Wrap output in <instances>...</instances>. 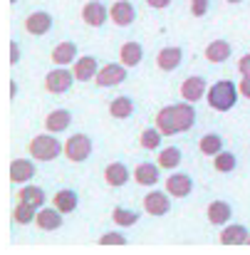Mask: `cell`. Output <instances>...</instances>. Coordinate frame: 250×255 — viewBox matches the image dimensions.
Returning a JSON list of instances; mask_svg holds the SVG:
<instances>
[{
  "label": "cell",
  "instance_id": "f546056e",
  "mask_svg": "<svg viewBox=\"0 0 250 255\" xmlns=\"http://www.w3.org/2000/svg\"><path fill=\"white\" fill-rule=\"evenodd\" d=\"M139 211H134V208H126V206H114L112 208V221L117 223V226H122V228H129V226H136L139 223Z\"/></svg>",
  "mask_w": 250,
  "mask_h": 255
},
{
  "label": "cell",
  "instance_id": "7bdbcfd3",
  "mask_svg": "<svg viewBox=\"0 0 250 255\" xmlns=\"http://www.w3.org/2000/svg\"><path fill=\"white\" fill-rule=\"evenodd\" d=\"M248 246H250V241H248Z\"/></svg>",
  "mask_w": 250,
  "mask_h": 255
},
{
  "label": "cell",
  "instance_id": "d590c367",
  "mask_svg": "<svg viewBox=\"0 0 250 255\" xmlns=\"http://www.w3.org/2000/svg\"><path fill=\"white\" fill-rule=\"evenodd\" d=\"M238 72L243 77H250V52H246L241 60H238Z\"/></svg>",
  "mask_w": 250,
  "mask_h": 255
},
{
  "label": "cell",
  "instance_id": "4fadbf2b",
  "mask_svg": "<svg viewBox=\"0 0 250 255\" xmlns=\"http://www.w3.org/2000/svg\"><path fill=\"white\" fill-rule=\"evenodd\" d=\"M171 193H164V191H149L146 196H144V211L149 213V216H166L168 211H171V198H168Z\"/></svg>",
  "mask_w": 250,
  "mask_h": 255
},
{
  "label": "cell",
  "instance_id": "9a60e30c",
  "mask_svg": "<svg viewBox=\"0 0 250 255\" xmlns=\"http://www.w3.org/2000/svg\"><path fill=\"white\" fill-rule=\"evenodd\" d=\"M206 218H208L211 226H221V228H223V226L231 223V218H233V208H231L228 201H211L208 208H206Z\"/></svg>",
  "mask_w": 250,
  "mask_h": 255
},
{
  "label": "cell",
  "instance_id": "83f0119b",
  "mask_svg": "<svg viewBox=\"0 0 250 255\" xmlns=\"http://www.w3.org/2000/svg\"><path fill=\"white\" fill-rule=\"evenodd\" d=\"M164 136H166V134H164L159 127H146V129L141 131V136H139V144H141V149H146V151H159Z\"/></svg>",
  "mask_w": 250,
  "mask_h": 255
},
{
  "label": "cell",
  "instance_id": "4316f807",
  "mask_svg": "<svg viewBox=\"0 0 250 255\" xmlns=\"http://www.w3.org/2000/svg\"><path fill=\"white\" fill-rule=\"evenodd\" d=\"M134 99L129 97V94H122V97H114L112 99V104H109V114L114 117V119H129L131 114H134Z\"/></svg>",
  "mask_w": 250,
  "mask_h": 255
},
{
  "label": "cell",
  "instance_id": "1f68e13d",
  "mask_svg": "<svg viewBox=\"0 0 250 255\" xmlns=\"http://www.w3.org/2000/svg\"><path fill=\"white\" fill-rule=\"evenodd\" d=\"M37 211H40V208H35V206H30V203H25V201H17L15 208H12V221L20 223V226H27V223H32V221L37 218Z\"/></svg>",
  "mask_w": 250,
  "mask_h": 255
},
{
  "label": "cell",
  "instance_id": "30bf717a",
  "mask_svg": "<svg viewBox=\"0 0 250 255\" xmlns=\"http://www.w3.org/2000/svg\"><path fill=\"white\" fill-rule=\"evenodd\" d=\"M206 94H208V82L201 77V75H193V77H186L183 82H181V99H186V102H201V99H206Z\"/></svg>",
  "mask_w": 250,
  "mask_h": 255
},
{
  "label": "cell",
  "instance_id": "60d3db41",
  "mask_svg": "<svg viewBox=\"0 0 250 255\" xmlns=\"http://www.w3.org/2000/svg\"><path fill=\"white\" fill-rule=\"evenodd\" d=\"M226 2H231V5H238V2H243V0H226Z\"/></svg>",
  "mask_w": 250,
  "mask_h": 255
},
{
  "label": "cell",
  "instance_id": "f1b7e54d",
  "mask_svg": "<svg viewBox=\"0 0 250 255\" xmlns=\"http://www.w3.org/2000/svg\"><path fill=\"white\" fill-rule=\"evenodd\" d=\"M198 149H201V154H206V156H216V154L223 151V136H221L218 131H208V134L201 136Z\"/></svg>",
  "mask_w": 250,
  "mask_h": 255
},
{
  "label": "cell",
  "instance_id": "d4e9b609",
  "mask_svg": "<svg viewBox=\"0 0 250 255\" xmlns=\"http://www.w3.org/2000/svg\"><path fill=\"white\" fill-rule=\"evenodd\" d=\"M52 206L60 208L62 213H75L77 206H80V196L75 188H60L55 196H52Z\"/></svg>",
  "mask_w": 250,
  "mask_h": 255
},
{
  "label": "cell",
  "instance_id": "7a4b0ae2",
  "mask_svg": "<svg viewBox=\"0 0 250 255\" xmlns=\"http://www.w3.org/2000/svg\"><path fill=\"white\" fill-rule=\"evenodd\" d=\"M241 97H243V94H241V87L236 85V82L221 80V82H213V85L208 87L206 102H208V107L216 109V112H231V109L238 104Z\"/></svg>",
  "mask_w": 250,
  "mask_h": 255
},
{
  "label": "cell",
  "instance_id": "277c9868",
  "mask_svg": "<svg viewBox=\"0 0 250 255\" xmlns=\"http://www.w3.org/2000/svg\"><path fill=\"white\" fill-rule=\"evenodd\" d=\"M92 136L87 134H72L67 141H65V156L72 161V164H84L89 156H92Z\"/></svg>",
  "mask_w": 250,
  "mask_h": 255
},
{
  "label": "cell",
  "instance_id": "ffe728a7",
  "mask_svg": "<svg viewBox=\"0 0 250 255\" xmlns=\"http://www.w3.org/2000/svg\"><path fill=\"white\" fill-rule=\"evenodd\" d=\"M131 176H134V173L129 171L126 164H122V161H112V164L104 169V181H107V186H112V188L126 186V181H129Z\"/></svg>",
  "mask_w": 250,
  "mask_h": 255
},
{
  "label": "cell",
  "instance_id": "ba28073f",
  "mask_svg": "<svg viewBox=\"0 0 250 255\" xmlns=\"http://www.w3.org/2000/svg\"><path fill=\"white\" fill-rule=\"evenodd\" d=\"M109 17L117 27H129V25L136 22V7H134L131 0H117L109 7Z\"/></svg>",
  "mask_w": 250,
  "mask_h": 255
},
{
  "label": "cell",
  "instance_id": "2e32d148",
  "mask_svg": "<svg viewBox=\"0 0 250 255\" xmlns=\"http://www.w3.org/2000/svg\"><path fill=\"white\" fill-rule=\"evenodd\" d=\"M77 57H80V50H77V45H75V42H70V40H65V42L55 45V47H52V52H50V60H52L55 65H60V67L75 65V62H77Z\"/></svg>",
  "mask_w": 250,
  "mask_h": 255
},
{
  "label": "cell",
  "instance_id": "603a6c76",
  "mask_svg": "<svg viewBox=\"0 0 250 255\" xmlns=\"http://www.w3.org/2000/svg\"><path fill=\"white\" fill-rule=\"evenodd\" d=\"M35 173H37V166L32 159H15L10 164V181L12 183H27V181H32Z\"/></svg>",
  "mask_w": 250,
  "mask_h": 255
},
{
  "label": "cell",
  "instance_id": "d6a6232c",
  "mask_svg": "<svg viewBox=\"0 0 250 255\" xmlns=\"http://www.w3.org/2000/svg\"><path fill=\"white\" fill-rule=\"evenodd\" d=\"M238 166V159H236V154L233 151H221V154H216L213 156V169L218 171V173H231V171H236Z\"/></svg>",
  "mask_w": 250,
  "mask_h": 255
},
{
  "label": "cell",
  "instance_id": "7402d4cb",
  "mask_svg": "<svg viewBox=\"0 0 250 255\" xmlns=\"http://www.w3.org/2000/svg\"><path fill=\"white\" fill-rule=\"evenodd\" d=\"M70 124H72V112H70V109H52V112L45 117V129L52 131V134L67 131Z\"/></svg>",
  "mask_w": 250,
  "mask_h": 255
},
{
  "label": "cell",
  "instance_id": "5bb4252c",
  "mask_svg": "<svg viewBox=\"0 0 250 255\" xmlns=\"http://www.w3.org/2000/svg\"><path fill=\"white\" fill-rule=\"evenodd\" d=\"M166 191L173 198H186V196H191V191H193V178H191V173H186V171L171 173L166 178Z\"/></svg>",
  "mask_w": 250,
  "mask_h": 255
},
{
  "label": "cell",
  "instance_id": "cb8c5ba5",
  "mask_svg": "<svg viewBox=\"0 0 250 255\" xmlns=\"http://www.w3.org/2000/svg\"><path fill=\"white\" fill-rule=\"evenodd\" d=\"M231 52H233L231 42L223 40V37H218V40H213V42L206 45V52H203V55H206L208 62H213V65H223V62L231 57Z\"/></svg>",
  "mask_w": 250,
  "mask_h": 255
},
{
  "label": "cell",
  "instance_id": "e575fe53",
  "mask_svg": "<svg viewBox=\"0 0 250 255\" xmlns=\"http://www.w3.org/2000/svg\"><path fill=\"white\" fill-rule=\"evenodd\" d=\"M211 10V0H191V12L193 17H203Z\"/></svg>",
  "mask_w": 250,
  "mask_h": 255
},
{
  "label": "cell",
  "instance_id": "4dcf8cb0",
  "mask_svg": "<svg viewBox=\"0 0 250 255\" xmlns=\"http://www.w3.org/2000/svg\"><path fill=\"white\" fill-rule=\"evenodd\" d=\"M181 161H183V154H181V149L178 146H166V149H159V166L166 171H173L181 166Z\"/></svg>",
  "mask_w": 250,
  "mask_h": 255
},
{
  "label": "cell",
  "instance_id": "44dd1931",
  "mask_svg": "<svg viewBox=\"0 0 250 255\" xmlns=\"http://www.w3.org/2000/svg\"><path fill=\"white\" fill-rule=\"evenodd\" d=\"M134 181H136L139 186H156V183L161 181V166H159V164H151V161L136 164Z\"/></svg>",
  "mask_w": 250,
  "mask_h": 255
},
{
  "label": "cell",
  "instance_id": "6da1fadb",
  "mask_svg": "<svg viewBox=\"0 0 250 255\" xmlns=\"http://www.w3.org/2000/svg\"><path fill=\"white\" fill-rule=\"evenodd\" d=\"M196 107L193 102H176V104H168V107H161L159 114H156V127L166 134V136H173V134H183L188 129L196 127Z\"/></svg>",
  "mask_w": 250,
  "mask_h": 255
},
{
  "label": "cell",
  "instance_id": "836d02e7",
  "mask_svg": "<svg viewBox=\"0 0 250 255\" xmlns=\"http://www.w3.org/2000/svg\"><path fill=\"white\" fill-rule=\"evenodd\" d=\"M99 243H102V246H126L129 241H126L124 233H119V231H109V233L99 236Z\"/></svg>",
  "mask_w": 250,
  "mask_h": 255
},
{
  "label": "cell",
  "instance_id": "e0dca14e",
  "mask_svg": "<svg viewBox=\"0 0 250 255\" xmlns=\"http://www.w3.org/2000/svg\"><path fill=\"white\" fill-rule=\"evenodd\" d=\"M72 72H75L77 82H92L97 77V72H99V60L94 55H82L72 65Z\"/></svg>",
  "mask_w": 250,
  "mask_h": 255
},
{
  "label": "cell",
  "instance_id": "8992f818",
  "mask_svg": "<svg viewBox=\"0 0 250 255\" xmlns=\"http://www.w3.org/2000/svg\"><path fill=\"white\" fill-rule=\"evenodd\" d=\"M75 82H77L75 72H70L67 67H60V65L45 75V89H47L50 94H65V92L72 89Z\"/></svg>",
  "mask_w": 250,
  "mask_h": 255
},
{
  "label": "cell",
  "instance_id": "3957f363",
  "mask_svg": "<svg viewBox=\"0 0 250 255\" xmlns=\"http://www.w3.org/2000/svg\"><path fill=\"white\" fill-rule=\"evenodd\" d=\"M27 154L35 161H55L60 154H65V144L52 131H45V134L32 136V141L27 144Z\"/></svg>",
  "mask_w": 250,
  "mask_h": 255
},
{
  "label": "cell",
  "instance_id": "7c38bea8",
  "mask_svg": "<svg viewBox=\"0 0 250 255\" xmlns=\"http://www.w3.org/2000/svg\"><path fill=\"white\" fill-rule=\"evenodd\" d=\"M183 62V47L178 45H168V47H161L159 55H156V67L161 72H176Z\"/></svg>",
  "mask_w": 250,
  "mask_h": 255
},
{
  "label": "cell",
  "instance_id": "d6986e66",
  "mask_svg": "<svg viewBox=\"0 0 250 255\" xmlns=\"http://www.w3.org/2000/svg\"><path fill=\"white\" fill-rule=\"evenodd\" d=\"M141 60H144V45H141V42L129 40V42H124V45L119 47V62H124L129 70L139 67Z\"/></svg>",
  "mask_w": 250,
  "mask_h": 255
},
{
  "label": "cell",
  "instance_id": "74e56055",
  "mask_svg": "<svg viewBox=\"0 0 250 255\" xmlns=\"http://www.w3.org/2000/svg\"><path fill=\"white\" fill-rule=\"evenodd\" d=\"M146 5L149 7H154V10H164L171 5V0H146Z\"/></svg>",
  "mask_w": 250,
  "mask_h": 255
},
{
  "label": "cell",
  "instance_id": "ab89813d",
  "mask_svg": "<svg viewBox=\"0 0 250 255\" xmlns=\"http://www.w3.org/2000/svg\"><path fill=\"white\" fill-rule=\"evenodd\" d=\"M10 97H12V99L17 97V82H15V80L10 82Z\"/></svg>",
  "mask_w": 250,
  "mask_h": 255
},
{
  "label": "cell",
  "instance_id": "8fae6325",
  "mask_svg": "<svg viewBox=\"0 0 250 255\" xmlns=\"http://www.w3.org/2000/svg\"><path fill=\"white\" fill-rule=\"evenodd\" d=\"M65 223V213L55 206H42L37 211V218H35V226L40 231H60Z\"/></svg>",
  "mask_w": 250,
  "mask_h": 255
},
{
  "label": "cell",
  "instance_id": "b9f144b4",
  "mask_svg": "<svg viewBox=\"0 0 250 255\" xmlns=\"http://www.w3.org/2000/svg\"><path fill=\"white\" fill-rule=\"evenodd\" d=\"M10 2H17V0H10Z\"/></svg>",
  "mask_w": 250,
  "mask_h": 255
},
{
  "label": "cell",
  "instance_id": "5b68a950",
  "mask_svg": "<svg viewBox=\"0 0 250 255\" xmlns=\"http://www.w3.org/2000/svg\"><path fill=\"white\" fill-rule=\"evenodd\" d=\"M126 77H129V67H126L124 62H109V65L99 67V72H97L94 82H97V87L107 89V87L124 85V82H126Z\"/></svg>",
  "mask_w": 250,
  "mask_h": 255
},
{
  "label": "cell",
  "instance_id": "8d00e7d4",
  "mask_svg": "<svg viewBox=\"0 0 250 255\" xmlns=\"http://www.w3.org/2000/svg\"><path fill=\"white\" fill-rule=\"evenodd\" d=\"M10 62H12V65L20 62V42H15V40L10 42Z\"/></svg>",
  "mask_w": 250,
  "mask_h": 255
},
{
  "label": "cell",
  "instance_id": "ac0fdd59",
  "mask_svg": "<svg viewBox=\"0 0 250 255\" xmlns=\"http://www.w3.org/2000/svg\"><path fill=\"white\" fill-rule=\"evenodd\" d=\"M218 241L223 246H246L250 241V231L246 226H241V223H228V226H223Z\"/></svg>",
  "mask_w": 250,
  "mask_h": 255
},
{
  "label": "cell",
  "instance_id": "9c48e42d",
  "mask_svg": "<svg viewBox=\"0 0 250 255\" xmlns=\"http://www.w3.org/2000/svg\"><path fill=\"white\" fill-rule=\"evenodd\" d=\"M82 20L89 27H104L109 17V7L104 5V0H89L82 7Z\"/></svg>",
  "mask_w": 250,
  "mask_h": 255
},
{
  "label": "cell",
  "instance_id": "484cf974",
  "mask_svg": "<svg viewBox=\"0 0 250 255\" xmlns=\"http://www.w3.org/2000/svg\"><path fill=\"white\" fill-rule=\"evenodd\" d=\"M17 201H25V203L35 206V208H42V206L47 203V193H45V188H40V186L25 183V186L17 191Z\"/></svg>",
  "mask_w": 250,
  "mask_h": 255
},
{
  "label": "cell",
  "instance_id": "52a82bcc",
  "mask_svg": "<svg viewBox=\"0 0 250 255\" xmlns=\"http://www.w3.org/2000/svg\"><path fill=\"white\" fill-rule=\"evenodd\" d=\"M55 25V17L47 12V10H35L25 17V32H30L32 37H42L52 30Z\"/></svg>",
  "mask_w": 250,
  "mask_h": 255
},
{
  "label": "cell",
  "instance_id": "f35d334b",
  "mask_svg": "<svg viewBox=\"0 0 250 255\" xmlns=\"http://www.w3.org/2000/svg\"><path fill=\"white\" fill-rule=\"evenodd\" d=\"M241 94L246 97V99H250V77H243V82H241Z\"/></svg>",
  "mask_w": 250,
  "mask_h": 255
}]
</instances>
